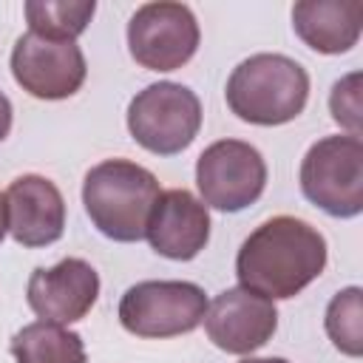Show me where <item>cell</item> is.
Instances as JSON below:
<instances>
[{"instance_id": "cell-12", "label": "cell", "mask_w": 363, "mask_h": 363, "mask_svg": "<svg viewBox=\"0 0 363 363\" xmlns=\"http://www.w3.org/2000/svg\"><path fill=\"white\" fill-rule=\"evenodd\" d=\"M145 238L159 255L170 261L196 258L210 241L207 204L184 187L162 190L147 216Z\"/></svg>"}, {"instance_id": "cell-4", "label": "cell", "mask_w": 363, "mask_h": 363, "mask_svg": "<svg viewBox=\"0 0 363 363\" xmlns=\"http://www.w3.org/2000/svg\"><path fill=\"white\" fill-rule=\"evenodd\" d=\"M303 196L335 218L363 213V142L335 133L318 139L301 162Z\"/></svg>"}, {"instance_id": "cell-21", "label": "cell", "mask_w": 363, "mask_h": 363, "mask_svg": "<svg viewBox=\"0 0 363 363\" xmlns=\"http://www.w3.org/2000/svg\"><path fill=\"white\" fill-rule=\"evenodd\" d=\"M241 363H289L284 357H244Z\"/></svg>"}, {"instance_id": "cell-14", "label": "cell", "mask_w": 363, "mask_h": 363, "mask_svg": "<svg viewBox=\"0 0 363 363\" xmlns=\"http://www.w3.org/2000/svg\"><path fill=\"white\" fill-rule=\"evenodd\" d=\"M292 28L318 54H346L363 28L360 0H301L292 6Z\"/></svg>"}, {"instance_id": "cell-15", "label": "cell", "mask_w": 363, "mask_h": 363, "mask_svg": "<svg viewBox=\"0 0 363 363\" xmlns=\"http://www.w3.org/2000/svg\"><path fill=\"white\" fill-rule=\"evenodd\" d=\"M9 352L14 354L17 363H85L88 360L82 337L48 320H34L23 326L11 337Z\"/></svg>"}, {"instance_id": "cell-20", "label": "cell", "mask_w": 363, "mask_h": 363, "mask_svg": "<svg viewBox=\"0 0 363 363\" xmlns=\"http://www.w3.org/2000/svg\"><path fill=\"white\" fill-rule=\"evenodd\" d=\"M6 233H9V218H6V196L0 193V244H3Z\"/></svg>"}, {"instance_id": "cell-5", "label": "cell", "mask_w": 363, "mask_h": 363, "mask_svg": "<svg viewBox=\"0 0 363 363\" xmlns=\"http://www.w3.org/2000/svg\"><path fill=\"white\" fill-rule=\"evenodd\" d=\"M201 102L182 82H153L128 105V130L145 150L176 156L199 136Z\"/></svg>"}, {"instance_id": "cell-11", "label": "cell", "mask_w": 363, "mask_h": 363, "mask_svg": "<svg viewBox=\"0 0 363 363\" xmlns=\"http://www.w3.org/2000/svg\"><path fill=\"white\" fill-rule=\"evenodd\" d=\"M99 298V275L85 258H62L54 267H37L26 286V301L40 320H82Z\"/></svg>"}, {"instance_id": "cell-16", "label": "cell", "mask_w": 363, "mask_h": 363, "mask_svg": "<svg viewBox=\"0 0 363 363\" xmlns=\"http://www.w3.org/2000/svg\"><path fill=\"white\" fill-rule=\"evenodd\" d=\"M26 20L28 31L43 34V37H57V40H77L94 11V0H28L26 6Z\"/></svg>"}, {"instance_id": "cell-2", "label": "cell", "mask_w": 363, "mask_h": 363, "mask_svg": "<svg viewBox=\"0 0 363 363\" xmlns=\"http://www.w3.org/2000/svg\"><path fill=\"white\" fill-rule=\"evenodd\" d=\"M159 193L156 176L130 159H105L94 164L82 182V204L91 224L119 244L145 238L147 216Z\"/></svg>"}, {"instance_id": "cell-13", "label": "cell", "mask_w": 363, "mask_h": 363, "mask_svg": "<svg viewBox=\"0 0 363 363\" xmlns=\"http://www.w3.org/2000/svg\"><path fill=\"white\" fill-rule=\"evenodd\" d=\"M6 196L9 233L17 244L34 250L48 247L65 233V199L60 187L37 173L17 176Z\"/></svg>"}, {"instance_id": "cell-18", "label": "cell", "mask_w": 363, "mask_h": 363, "mask_svg": "<svg viewBox=\"0 0 363 363\" xmlns=\"http://www.w3.org/2000/svg\"><path fill=\"white\" fill-rule=\"evenodd\" d=\"M329 111L332 119L349 130V136H360V74H346L343 79H337L332 85L329 94Z\"/></svg>"}, {"instance_id": "cell-1", "label": "cell", "mask_w": 363, "mask_h": 363, "mask_svg": "<svg viewBox=\"0 0 363 363\" xmlns=\"http://www.w3.org/2000/svg\"><path fill=\"white\" fill-rule=\"evenodd\" d=\"M326 255V238L318 227L295 216H272L244 238L235 275L241 286L269 301H286L323 272Z\"/></svg>"}, {"instance_id": "cell-17", "label": "cell", "mask_w": 363, "mask_h": 363, "mask_svg": "<svg viewBox=\"0 0 363 363\" xmlns=\"http://www.w3.org/2000/svg\"><path fill=\"white\" fill-rule=\"evenodd\" d=\"M360 286H346L340 289L329 306H326V335L335 343V349H340L349 357H360L363 354V306H360Z\"/></svg>"}, {"instance_id": "cell-6", "label": "cell", "mask_w": 363, "mask_h": 363, "mask_svg": "<svg viewBox=\"0 0 363 363\" xmlns=\"http://www.w3.org/2000/svg\"><path fill=\"white\" fill-rule=\"evenodd\" d=\"M207 303L193 281H139L119 301V323L136 337H176L204 320Z\"/></svg>"}, {"instance_id": "cell-19", "label": "cell", "mask_w": 363, "mask_h": 363, "mask_svg": "<svg viewBox=\"0 0 363 363\" xmlns=\"http://www.w3.org/2000/svg\"><path fill=\"white\" fill-rule=\"evenodd\" d=\"M11 116H14V111H11V102H9V96L0 91V142L9 136V130H11Z\"/></svg>"}, {"instance_id": "cell-3", "label": "cell", "mask_w": 363, "mask_h": 363, "mask_svg": "<svg viewBox=\"0 0 363 363\" xmlns=\"http://www.w3.org/2000/svg\"><path fill=\"white\" fill-rule=\"evenodd\" d=\"M224 96L241 122L286 125L306 108L309 74L286 54H252L233 68Z\"/></svg>"}, {"instance_id": "cell-9", "label": "cell", "mask_w": 363, "mask_h": 363, "mask_svg": "<svg viewBox=\"0 0 363 363\" xmlns=\"http://www.w3.org/2000/svg\"><path fill=\"white\" fill-rule=\"evenodd\" d=\"M14 82L37 99H68L74 96L88 74L85 54L77 40H57L26 31L11 48Z\"/></svg>"}, {"instance_id": "cell-7", "label": "cell", "mask_w": 363, "mask_h": 363, "mask_svg": "<svg viewBox=\"0 0 363 363\" xmlns=\"http://www.w3.org/2000/svg\"><path fill=\"white\" fill-rule=\"evenodd\" d=\"M196 184L207 207L238 213L261 199L267 187V162L250 142L218 139L196 159Z\"/></svg>"}, {"instance_id": "cell-10", "label": "cell", "mask_w": 363, "mask_h": 363, "mask_svg": "<svg viewBox=\"0 0 363 363\" xmlns=\"http://www.w3.org/2000/svg\"><path fill=\"white\" fill-rule=\"evenodd\" d=\"M278 329V309L269 298L247 289L230 286L207 303L204 332L227 354H252L267 346Z\"/></svg>"}, {"instance_id": "cell-8", "label": "cell", "mask_w": 363, "mask_h": 363, "mask_svg": "<svg viewBox=\"0 0 363 363\" xmlns=\"http://www.w3.org/2000/svg\"><path fill=\"white\" fill-rule=\"evenodd\" d=\"M199 20L184 3H145L128 23V51L147 71H176L199 51Z\"/></svg>"}]
</instances>
